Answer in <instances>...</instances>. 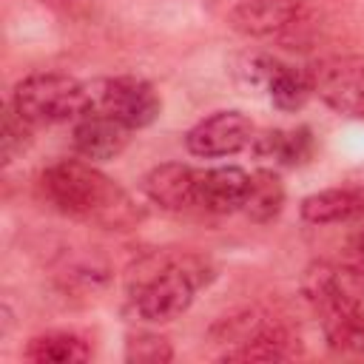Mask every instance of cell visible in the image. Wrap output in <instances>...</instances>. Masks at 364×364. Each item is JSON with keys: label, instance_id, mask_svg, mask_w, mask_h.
<instances>
[{"label": "cell", "instance_id": "cell-10", "mask_svg": "<svg viewBox=\"0 0 364 364\" xmlns=\"http://www.w3.org/2000/svg\"><path fill=\"white\" fill-rule=\"evenodd\" d=\"M301 14V0H239L230 9V26L247 37H270L290 28Z\"/></svg>", "mask_w": 364, "mask_h": 364}, {"label": "cell", "instance_id": "cell-9", "mask_svg": "<svg viewBox=\"0 0 364 364\" xmlns=\"http://www.w3.org/2000/svg\"><path fill=\"white\" fill-rule=\"evenodd\" d=\"M199 171L182 162H162L142 176V193L165 210L196 208Z\"/></svg>", "mask_w": 364, "mask_h": 364}, {"label": "cell", "instance_id": "cell-6", "mask_svg": "<svg viewBox=\"0 0 364 364\" xmlns=\"http://www.w3.org/2000/svg\"><path fill=\"white\" fill-rule=\"evenodd\" d=\"M253 134H256L253 122L242 111H216V114L199 119L188 131L185 145L193 156L219 159V156H230V154L245 151L250 145Z\"/></svg>", "mask_w": 364, "mask_h": 364}, {"label": "cell", "instance_id": "cell-1", "mask_svg": "<svg viewBox=\"0 0 364 364\" xmlns=\"http://www.w3.org/2000/svg\"><path fill=\"white\" fill-rule=\"evenodd\" d=\"M40 191L54 210L111 230H125L142 216L131 196L88 159H60L48 165L40 176Z\"/></svg>", "mask_w": 364, "mask_h": 364}, {"label": "cell", "instance_id": "cell-7", "mask_svg": "<svg viewBox=\"0 0 364 364\" xmlns=\"http://www.w3.org/2000/svg\"><path fill=\"white\" fill-rule=\"evenodd\" d=\"M313 94L333 111L364 119V65L355 60H324L310 68Z\"/></svg>", "mask_w": 364, "mask_h": 364}, {"label": "cell", "instance_id": "cell-14", "mask_svg": "<svg viewBox=\"0 0 364 364\" xmlns=\"http://www.w3.org/2000/svg\"><path fill=\"white\" fill-rule=\"evenodd\" d=\"M23 355L28 361H37V364H74V361H88L91 358V347L77 333L51 330V333L34 336L26 344Z\"/></svg>", "mask_w": 364, "mask_h": 364}, {"label": "cell", "instance_id": "cell-20", "mask_svg": "<svg viewBox=\"0 0 364 364\" xmlns=\"http://www.w3.org/2000/svg\"><path fill=\"white\" fill-rule=\"evenodd\" d=\"M51 3H63V0H51Z\"/></svg>", "mask_w": 364, "mask_h": 364}, {"label": "cell", "instance_id": "cell-11", "mask_svg": "<svg viewBox=\"0 0 364 364\" xmlns=\"http://www.w3.org/2000/svg\"><path fill=\"white\" fill-rule=\"evenodd\" d=\"M250 191V173L233 165L208 168L199 171V188H196V208L210 213H233L245 208Z\"/></svg>", "mask_w": 364, "mask_h": 364}, {"label": "cell", "instance_id": "cell-3", "mask_svg": "<svg viewBox=\"0 0 364 364\" xmlns=\"http://www.w3.org/2000/svg\"><path fill=\"white\" fill-rule=\"evenodd\" d=\"M11 108L34 128L77 122L82 114L91 111V91L88 82H80L60 71L28 74L14 85Z\"/></svg>", "mask_w": 364, "mask_h": 364}, {"label": "cell", "instance_id": "cell-17", "mask_svg": "<svg viewBox=\"0 0 364 364\" xmlns=\"http://www.w3.org/2000/svg\"><path fill=\"white\" fill-rule=\"evenodd\" d=\"M125 358L136 361V364H165L173 358V350H171L168 338H162L156 333H136L125 344Z\"/></svg>", "mask_w": 364, "mask_h": 364}, {"label": "cell", "instance_id": "cell-18", "mask_svg": "<svg viewBox=\"0 0 364 364\" xmlns=\"http://www.w3.org/2000/svg\"><path fill=\"white\" fill-rule=\"evenodd\" d=\"M31 122L28 119H23L11 105H9V111H6V119H3V139H0V145H3V162L9 165L17 154H23L28 145H31Z\"/></svg>", "mask_w": 364, "mask_h": 364}, {"label": "cell", "instance_id": "cell-16", "mask_svg": "<svg viewBox=\"0 0 364 364\" xmlns=\"http://www.w3.org/2000/svg\"><path fill=\"white\" fill-rule=\"evenodd\" d=\"M264 91L270 94V102H273L279 111H299V108H304V102L313 97L310 71H301V68H293V65L279 63L276 71L270 74Z\"/></svg>", "mask_w": 364, "mask_h": 364}, {"label": "cell", "instance_id": "cell-12", "mask_svg": "<svg viewBox=\"0 0 364 364\" xmlns=\"http://www.w3.org/2000/svg\"><path fill=\"white\" fill-rule=\"evenodd\" d=\"M247 151L273 165H301L313 156V134L310 128H264L253 134Z\"/></svg>", "mask_w": 364, "mask_h": 364}, {"label": "cell", "instance_id": "cell-2", "mask_svg": "<svg viewBox=\"0 0 364 364\" xmlns=\"http://www.w3.org/2000/svg\"><path fill=\"white\" fill-rule=\"evenodd\" d=\"M210 282V270L199 256H168L159 259L148 276L134 287V307L145 321H173L182 316L196 290Z\"/></svg>", "mask_w": 364, "mask_h": 364}, {"label": "cell", "instance_id": "cell-15", "mask_svg": "<svg viewBox=\"0 0 364 364\" xmlns=\"http://www.w3.org/2000/svg\"><path fill=\"white\" fill-rule=\"evenodd\" d=\"M284 208V185L279 179L276 171H256L250 173V191H247V199H245V213L253 219V222H273Z\"/></svg>", "mask_w": 364, "mask_h": 364}, {"label": "cell", "instance_id": "cell-5", "mask_svg": "<svg viewBox=\"0 0 364 364\" xmlns=\"http://www.w3.org/2000/svg\"><path fill=\"white\" fill-rule=\"evenodd\" d=\"M301 293L324 318L364 304V267L338 262H313L301 273Z\"/></svg>", "mask_w": 364, "mask_h": 364}, {"label": "cell", "instance_id": "cell-8", "mask_svg": "<svg viewBox=\"0 0 364 364\" xmlns=\"http://www.w3.org/2000/svg\"><path fill=\"white\" fill-rule=\"evenodd\" d=\"M128 139H131V128L108 114H100V111L82 114L71 131L74 151L88 162H105V159L119 156L125 151Z\"/></svg>", "mask_w": 364, "mask_h": 364}, {"label": "cell", "instance_id": "cell-4", "mask_svg": "<svg viewBox=\"0 0 364 364\" xmlns=\"http://www.w3.org/2000/svg\"><path fill=\"white\" fill-rule=\"evenodd\" d=\"M88 91H91V111L108 114L122 125H128L131 131L148 128L162 111V100L156 88L142 77L97 80V82H88Z\"/></svg>", "mask_w": 364, "mask_h": 364}, {"label": "cell", "instance_id": "cell-19", "mask_svg": "<svg viewBox=\"0 0 364 364\" xmlns=\"http://www.w3.org/2000/svg\"><path fill=\"white\" fill-rule=\"evenodd\" d=\"M350 247H353L355 264H358V267H364V228H361V230L353 236V245H350Z\"/></svg>", "mask_w": 364, "mask_h": 364}, {"label": "cell", "instance_id": "cell-13", "mask_svg": "<svg viewBox=\"0 0 364 364\" xmlns=\"http://www.w3.org/2000/svg\"><path fill=\"white\" fill-rule=\"evenodd\" d=\"M364 216V188H327L301 199V219L310 225H338Z\"/></svg>", "mask_w": 364, "mask_h": 364}]
</instances>
